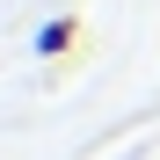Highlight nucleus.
Masks as SVG:
<instances>
[{"instance_id":"obj_1","label":"nucleus","mask_w":160,"mask_h":160,"mask_svg":"<svg viewBox=\"0 0 160 160\" xmlns=\"http://www.w3.org/2000/svg\"><path fill=\"white\" fill-rule=\"evenodd\" d=\"M73 44H80V15H51L37 29V58H66Z\"/></svg>"}]
</instances>
